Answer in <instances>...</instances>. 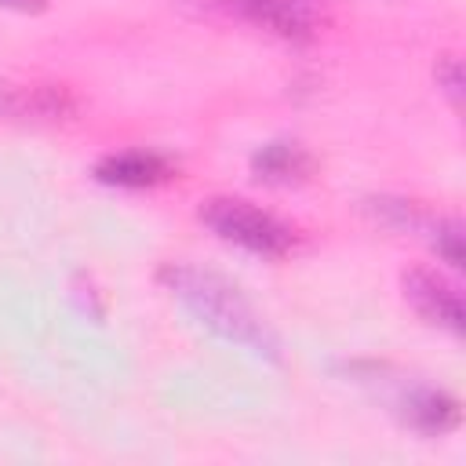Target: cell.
Masks as SVG:
<instances>
[{"label":"cell","instance_id":"obj_9","mask_svg":"<svg viewBox=\"0 0 466 466\" xmlns=\"http://www.w3.org/2000/svg\"><path fill=\"white\" fill-rule=\"evenodd\" d=\"M433 248L448 266H462V229L455 218H444L433 226Z\"/></svg>","mask_w":466,"mask_h":466},{"label":"cell","instance_id":"obj_2","mask_svg":"<svg viewBox=\"0 0 466 466\" xmlns=\"http://www.w3.org/2000/svg\"><path fill=\"white\" fill-rule=\"evenodd\" d=\"M200 222L218 233L222 240L251 251V255H266V258H277V255H288L291 244H295V233L291 226H284L277 215L240 200V197H211L200 204Z\"/></svg>","mask_w":466,"mask_h":466},{"label":"cell","instance_id":"obj_11","mask_svg":"<svg viewBox=\"0 0 466 466\" xmlns=\"http://www.w3.org/2000/svg\"><path fill=\"white\" fill-rule=\"evenodd\" d=\"M44 0H0V7H18V11H29V7H40Z\"/></svg>","mask_w":466,"mask_h":466},{"label":"cell","instance_id":"obj_5","mask_svg":"<svg viewBox=\"0 0 466 466\" xmlns=\"http://www.w3.org/2000/svg\"><path fill=\"white\" fill-rule=\"evenodd\" d=\"M404 295H408V302H411L430 324L448 328L451 335L462 331V302H459V291H455L448 280H441L437 273H430V269H411V273L404 277Z\"/></svg>","mask_w":466,"mask_h":466},{"label":"cell","instance_id":"obj_7","mask_svg":"<svg viewBox=\"0 0 466 466\" xmlns=\"http://www.w3.org/2000/svg\"><path fill=\"white\" fill-rule=\"evenodd\" d=\"M76 102L62 87H0V113L7 116H33V120H55L69 116Z\"/></svg>","mask_w":466,"mask_h":466},{"label":"cell","instance_id":"obj_1","mask_svg":"<svg viewBox=\"0 0 466 466\" xmlns=\"http://www.w3.org/2000/svg\"><path fill=\"white\" fill-rule=\"evenodd\" d=\"M160 280L171 295H178L211 331H218L229 342H240L262 357H277V335L266 328V320L251 309V302L218 273L189 266V262H167L160 269Z\"/></svg>","mask_w":466,"mask_h":466},{"label":"cell","instance_id":"obj_10","mask_svg":"<svg viewBox=\"0 0 466 466\" xmlns=\"http://www.w3.org/2000/svg\"><path fill=\"white\" fill-rule=\"evenodd\" d=\"M437 80L444 84V91L451 95V102H459V91H462V76H459V62L455 58H444L441 69H437Z\"/></svg>","mask_w":466,"mask_h":466},{"label":"cell","instance_id":"obj_6","mask_svg":"<svg viewBox=\"0 0 466 466\" xmlns=\"http://www.w3.org/2000/svg\"><path fill=\"white\" fill-rule=\"evenodd\" d=\"M95 175H98V182L138 189V186L164 182L171 175V164H167V157H160L153 149H120V153H109L106 160H98Z\"/></svg>","mask_w":466,"mask_h":466},{"label":"cell","instance_id":"obj_3","mask_svg":"<svg viewBox=\"0 0 466 466\" xmlns=\"http://www.w3.org/2000/svg\"><path fill=\"white\" fill-rule=\"evenodd\" d=\"M204 4L215 11L237 15L251 25H262L277 36H288V40L309 36V25H313L309 11L299 0H204Z\"/></svg>","mask_w":466,"mask_h":466},{"label":"cell","instance_id":"obj_8","mask_svg":"<svg viewBox=\"0 0 466 466\" xmlns=\"http://www.w3.org/2000/svg\"><path fill=\"white\" fill-rule=\"evenodd\" d=\"M251 167L262 182H302L313 160L299 142H269L251 157Z\"/></svg>","mask_w":466,"mask_h":466},{"label":"cell","instance_id":"obj_4","mask_svg":"<svg viewBox=\"0 0 466 466\" xmlns=\"http://www.w3.org/2000/svg\"><path fill=\"white\" fill-rule=\"evenodd\" d=\"M393 404L400 411V419L408 426H415L419 433H444L459 422V404L444 393V390H433V386H422V382H397V393H393Z\"/></svg>","mask_w":466,"mask_h":466}]
</instances>
